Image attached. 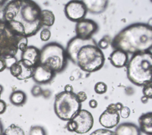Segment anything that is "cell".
<instances>
[{
  "label": "cell",
  "mask_w": 152,
  "mask_h": 135,
  "mask_svg": "<svg viewBox=\"0 0 152 135\" xmlns=\"http://www.w3.org/2000/svg\"><path fill=\"white\" fill-rule=\"evenodd\" d=\"M41 9L33 1H11L5 6L3 21L18 35H35L43 26Z\"/></svg>",
  "instance_id": "obj_1"
},
{
  "label": "cell",
  "mask_w": 152,
  "mask_h": 135,
  "mask_svg": "<svg viewBox=\"0 0 152 135\" xmlns=\"http://www.w3.org/2000/svg\"><path fill=\"white\" fill-rule=\"evenodd\" d=\"M65 51L67 58L86 72L100 70L105 62L103 52L93 38L82 39L75 36L68 42Z\"/></svg>",
  "instance_id": "obj_2"
},
{
  "label": "cell",
  "mask_w": 152,
  "mask_h": 135,
  "mask_svg": "<svg viewBox=\"0 0 152 135\" xmlns=\"http://www.w3.org/2000/svg\"><path fill=\"white\" fill-rule=\"evenodd\" d=\"M112 46L130 54L144 52L151 48V26L145 23H135L122 29L113 39Z\"/></svg>",
  "instance_id": "obj_3"
},
{
  "label": "cell",
  "mask_w": 152,
  "mask_h": 135,
  "mask_svg": "<svg viewBox=\"0 0 152 135\" xmlns=\"http://www.w3.org/2000/svg\"><path fill=\"white\" fill-rule=\"evenodd\" d=\"M126 65L127 77L131 83L143 86L151 81L152 54L150 51L133 54Z\"/></svg>",
  "instance_id": "obj_4"
},
{
  "label": "cell",
  "mask_w": 152,
  "mask_h": 135,
  "mask_svg": "<svg viewBox=\"0 0 152 135\" xmlns=\"http://www.w3.org/2000/svg\"><path fill=\"white\" fill-rule=\"evenodd\" d=\"M27 38L17 34L4 21H0V57H15L18 51L23 52L27 47Z\"/></svg>",
  "instance_id": "obj_5"
},
{
  "label": "cell",
  "mask_w": 152,
  "mask_h": 135,
  "mask_svg": "<svg viewBox=\"0 0 152 135\" xmlns=\"http://www.w3.org/2000/svg\"><path fill=\"white\" fill-rule=\"evenodd\" d=\"M67 58L65 49L60 44L52 42L41 49L40 64L46 66L55 73H60L65 68Z\"/></svg>",
  "instance_id": "obj_6"
},
{
  "label": "cell",
  "mask_w": 152,
  "mask_h": 135,
  "mask_svg": "<svg viewBox=\"0 0 152 135\" xmlns=\"http://www.w3.org/2000/svg\"><path fill=\"white\" fill-rule=\"evenodd\" d=\"M80 103L73 92H61L56 95L54 102V111L58 118L63 121L71 120L80 110Z\"/></svg>",
  "instance_id": "obj_7"
},
{
  "label": "cell",
  "mask_w": 152,
  "mask_h": 135,
  "mask_svg": "<svg viewBox=\"0 0 152 135\" xmlns=\"http://www.w3.org/2000/svg\"><path fill=\"white\" fill-rule=\"evenodd\" d=\"M87 11V10L83 1H71L65 5L64 8L67 18L75 22L84 19Z\"/></svg>",
  "instance_id": "obj_8"
},
{
  "label": "cell",
  "mask_w": 152,
  "mask_h": 135,
  "mask_svg": "<svg viewBox=\"0 0 152 135\" xmlns=\"http://www.w3.org/2000/svg\"><path fill=\"white\" fill-rule=\"evenodd\" d=\"M34 68L30 62L20 59L13 64L9 69L12 76L19 80H24L33 77Z\"/></svg>",
  "instance_id": "obj_9"
},
{
  "label": "cell",
  "mask_w": 152,
  "mask_h": 135,
  "mask_svg": "<svg viewBox=\"0 0 152 135\" xmlns=\"http://www.w3.org/2000/svg\"><path fill=\"white\" fill-rule=\"evenodd\" d=\"M77 126L75 132L78 134H84L88 132L93 127L94 119L92 114L86 109H80L71 119Z\"/></svg>",
  "instance_id": "obj_10"
},
{
  "label": "cell",
  "mask_w": 152,
  "mask_h": 135,
  "mask_svg": "<svg viewBox=\"0 0 152 135\" xmlns=\"http://www.w3.org/2000/svg\"><path fill=\"white\" fill-rule=\"evenodd\" d=\"M100 124L106 128H112L119 123L120 115L115 103L109 104L99 117Z\"/></svg>",
  "instance_id": "obj_11"
},
{
  "label": "cell",
  "mask_w": 152,
  "mask_h": 135,
  "mask_svg": "<svg viewBox=\"0 0 152 135\" xmlns=\"http://www.w3.org/2000/svg\"><path fill=\"white\" fill-rule=\"evenodd\" d=\"M98 30L97 24L90 19H82L77 22L75 33L77 37L82 39L91 38L92 35Z\"/></svg>",
  "instance_id": "obj_12"
},
{
  "label": "cell",
  "mask_w": 152,
  "mask_h": 135,
  "mask_svg": "<svg viewBox=\"0 0 152 135\" xmlns=\"http://www.w3.org/2000/svg\"><path fill=\"white\" fill-rule=\"evenodd\" d=\"M55 73L44 65H38L34 70L33 79L39 84H46L50 82L55 76Z\"/></svg>",
  "instance_id": "obj_13"
},
{
  "label": "cell",
  "mask_w": 152,
  "mask_h": 135,
  "mask_svg": "<svg viewBox=\"0 0 152 135\" xmlns=\"http://www.w3.org/2000/svg\"><path fill=\"white\" fill-rule=\"evenodd\" d=\"M40 51L34 46H27L21 52V59L30 62L35 68L40 64Z\"/></svg>",
  "instance_id": "obj_14"
},
{
  "label": "cell",
  "mask_w": 152,
  "mask_h": 135,
  "mask_svg": "<svg viewBox=\"0 0 152 135\" xmlns=\"http://www.w3.org/2000/svg\"><path fill=\"white\" fill-rule=\"evenodd\" d=\"M108 59L114 67L122 68L127 64L128 55L126 52L122 50L115 49L110 54Z\"/></svg>",
  "instance_id": "obj_15"
},
{
  "label": "cell",
  "mask_w": 152,
  "mask_h": 135,
  "mask_svg": "<svg viewBox=\"0 0 152 135\" xmlns=\"http://www.w3.org/2000/svg\"><path fill=\"white\" fill-rule=\"evenodd\" d=\"M116 135H141L139 127L131 123H124L119 125L115 130Z\"/></svg>",
  "instance_id": "obj_16"
},
{
  "label": "cell",
  "mask_w": 152,
  "mask_h": 135,
  "mask_svg": "<svg viewBox=\"0 0 152 135\" xmlns=\"http://www.w3.org/2000/svg\"><path fill=\"white\" fill-rule=\"evenodd\" d=\"M140 131L147 135H152V112L142 114L138 118Z\"/></svg>",
  "instance_id": "obj_17"
},
{
  "label": "cell",
  "mask_w": 152,
  "mask_h": 135,
  "mask_svg": "<svg viewBox=\"0 0 152 135\" xmlns=\"http://www.w3.org/2000/svg\"><path fill=\"white\" fill-rule=\"evenodd\" d=\"M87 10L93 14H99L103 12L107 7L108 1L105 0L84 1Z\"/></svg>",
  "instance_id": "obj_18"
},
{
  "label": "cell",
  "mask_w": 152,
  "mask_h": 135,
  "mask_svg": "<svg viewBox=\"0 0 152 135\" xmlns=\"http://www.w3.org/2000/svg\"><path fill=\"white\" fill-rule=\"evenodd\" d=\"M10 100L12 104L15 106L23 105L27 100V96L26 93L21 90H16L13 92L10 96Z\"/></svg>",
  "instance_id": "obj_19"
},
{
  "label": "cell",
  "mask_w": 152,
  "mask_h": 135,
  "mask_svg": "<svg viewBox=\"0 0 152 135\" xmlns=\"http://www.w3.org/2000/svg\"><path fill=\"white\" fill-rule=\"evenodd\" d=\"M55 15L52 11L48 10L41 11V20L43 26H52L55 22Z\"/></svg>",
  "instance_id": "obj_20"
},
{
  "label": "cell",
  "mask_w": 152,
  "mask_h": 135,
  "mask_svg": "<svg viewBox=\"0 0 152 135\" xmlns=\"http://www.w3.org/2000/svg\"><path fill=\"white\" fill-rule=\"evenodd\" d=\"M2 135H25V134L20 127L12 124L3 131Z\"/></svg>",
  "instance_id": "obj_21"
},
{
  "label": "cell",
  "mask_w": 152,
  "mask_h": 135,
  "mask_svg": "<svg viewBox=\"0 0 152 135\" xmlns=\"http://www.w3.org/2000/svg\"><path fill=\"white\" fill-rule=\"evenodd\" d=\"M107 89L106 84L103 81H99L94 86V91L97 94H103L106 92Z\"/></svg>",
  "instance_id": "obj_22"
},
{
  "label": "cell",
  "mask_w": 152,
  "mask_h": 135,
  "mask_svg": "<svg viewBox=\"0 0 152 135\" xmlns=\"http://www.w3.org/2000/svg\"><path fill=\"white\" fill-rule=\"evenodd\" d=\"M30 135H47L46 132L43 127L41 126H32L30 128Z\"/></svg>",
  "instance_id": "obj_23"
},
{
  "label": "cell",
  "mask_w": 152,
  "mask_h": 135,
  "mask_svg": "<svg viewBox=\"0 0 152 135\" xmlns=\"http://www.w3.org/2000/svg\"><path fill=\"white\" fill-rule=\"evenodd\" d=\"M110 42V37L109 36H104L99 42L97 46L101 49H106L108 48Z\"/></svg>",
  "instance_id": "obj_24"
},
{
  "label": "cell",
  "mask_w": 152,
  "mask_h": 135,
  "mask_svg": "<svg viewBox=\"0 0 152 135\" xmlns=\"http://www.w3.org/2000/svg\"><path fill=\"white\" fill-rule=\"evenodd\" d=\"M142 93L144 96L148 99L152 98V87H151V81L143 86Z\"/></svg>",
  "instance_id": "obj_25"
},
{
  "label": "cell",
  "mask_w": 152,
  "mask_h": 135,
  "mask_svg": "<svg viewBox=\"0 0 152 135\" xmlns=\"http://www.w3.org/2000/svg\"><path fill=\"white\" fill-rule=\"evenodd\" d=\"M90 135H116L115 131L108 129L100 128L92 132Z\"/></svg>",
  "instance_id": "obj_26"
},
{
  "label": "cell",
  "mask_w": 152,
  "mask_h": 135,
  "mask_svg": "<svg viewBox=\"0 0 152 135\" xmlns=\"http://www.w3.org/2000/svg\"><path fill=\"white\" fill-rule=\"evenodd\" d=\"M50 36H51V33L50 30L48 29H44L40 32V39L42 41L45 42V41L49 40Z\"/></svg>",
  "instance_id": "obj_27"
},
{
  "label": "cell",
  "mask_w": 152,
  "mask_h": 135,
  "mask_svg": "<svg viewBox=\"0 0 152 135\" xmlns=\"http://www.w3.org/2000/svg\"><path fill=\"white\" fill-rule=\"evenodd\" d=\"M8 2V1L6 0H0V21H3L4 20V10Z\"/></svg>",
  "instance_id": "obj_28"
},
{
  "label": "cell",
  "mask_w": 152,
  "mask_h": 135,
  "mask_svg": "<svg viewBox=\"0 0 152 135\" xmlns=\"http://www.w3.org/2000/svg\"><path fill=\"white\" fill-rule=\"evenodd\" d=\"M120 116L123 118H127L131 113L130 109L128 106H123L122 109L119 111Z\"/></svg>",
  "instance_id": "obj_29"
},
{
  "label": "cell",
  "mask_w": 152,
  "mask_h": 135,
  "mask_svg": "<svg viewBox=\"0 0 152 135\" xmlns=\"http://www.w3.org/2000/svg\"><path fill=\"white\" fill-rule=\"evenodd\" d=\"M66 128L69 131L75 132L77 128L75 123L72 120L68 121V123L66 124Z\"/></svg>",
  "instance_id": "obj_30"
},
{
  "label": "cell",
  "mask_w": 152,
  "mask_h": 135,
  "mask_svg": "<svg viewBox=\"0 0 152 135\" xmlns=\"http://www.w3.org/2000/svg\"><path fill=\"white\" fill-rule=\"evenodd\" d=\"M42 92H43V91H42L41 87H40V86H37V85H36V86H34L32 88V89H31V92L32 95L34 96H35V97L39 96L41 95L42 93Z\"/></svg>",
  "instance_id": "obj_31"
},
{
  "label": "cell",
  "mask_w": 152,
  "mask_h": 135,
  "mask_svg": "<svg viewBox=\"0 0 152 135\" xmlns=\"http://www.w3.org/2000/svg\"><path fill=\"white\" fill-rule=\"evenodd\" d=\"M76 96H77V98L78 101L80 103L85 101L87 99V94L84 91H80V92H78L76 94Z\"/></svg>",
  "instance_id": "obj_32"
},
{
  "label": "cell",
  "mask_w": 152,
  "mask_h": 135,
  "mask_svg": "<svg viewBox=\"0 0 152 135\" xmlns=\"http://www.w3.org/2000/svg\"><path fill=\"white\" fill-rule=\"evenodd\" d=\"M17 61V59L15 57H13V58H8V59H5L7 68H10V67Z\"/></svg>",
  "instance_id": "obj_33"
},
{
  "label": "cell",
  "mask_w": 152,
  "mask_h": 135,
  "mask_svg": "<svg viewBox=\"0 0 152 135\" xmlns=\"http://www.w3.org/2000/svg\"><path fill=\"white\" fill-rule=\"evenodd\" d=\"M7 109V104L5 102L0 99V114H4Z\"/></svg>",
  "instance_id": "obj_34"
},
{
  "label": "cell",
  "mask_w": 152,
  "mask_h": 135,
  "mask_svg": "<svg viewBox=\"0 0 152 135\" xmlns=\"http://www.w3.org/2000/svg\"><path fill=\"white\" fill-rule=\"evenodd\" d=\"M7 68V64L5 62V59L0 57V72L3 71Z\"/></svg>",
  "instance_id": "obj_35"
},
{
  "label": "cell",
  "mask_w": 152,
  "mask_h": 135,
  "mask_svg": "<svg viewBox=\"0 0 152 135\" xmlns=\"http://www.w3.org/2000/svg\"><path fill=\"white\" fill-rule=\"evenodd\" d=\"M89 106L90 107H91V108H96L97 106V102L96 100L95 99H91L88 102Z\"/></svg>",
  "instance_id": "obj_36"
},
{
  "label": "cell",
  "mask_w": 152,
  "mask_h": 135,
  "mask_svg": "<svg viewBox=\"0 0 152 135\" xmlns=\"http://www.w3.org/2000/svg\"><path fill=\"white\" fill-rule=\"evenodd\" d=\"M64 91L66 92H73V87L71 84H66L65 86Z\"/></svg>",
  "instance_id": "obj_37"
},
{
  "label": "cell",
  "mask_w": 152,
  "mask_h": 135,
  "mask_svg": "<svg viewBox=\"0 0 152 135\" xmlns=\"http://www.w3.org/2000/svg\"><path fill=\"white\" fill-rule=\"evenodd\" d=\"M115 105H116V109H117V110H118V111H119L122 109V108L124 106L123 105H122L121 102H118V103H115Z\"/></svg>",
  "instance_id": "obj_38"
},
{
  "label": "cell",
  "mask_w": 152,
  "mask_h": 135,
  "mask_svg": "<svg viewBox=\"0 0 152 135\" xmlns=\"http://www.w3.org/2000/svg\"><path fill=\"white\" fill-rule=\"evenodd\" d=\"M148 98H147V97H145V96H143L141 98V102H142V103H146L148 102Z\"/></svg>",
  "instance_id": "obj_39"
},
{
  "label": "cell",
  "mask_w": 152,
  "mask_h": 135,
  "mask_svg": "<svg viewBox=\"0 0 152 135\" xmlns=\"http://www.w3.org/2000/svg\"><path fill=\"white\" fill-rule=\"evenodd\" d=\"M3 127L2 125L1 122L0 121V135H2V133H3Z\"/></svg>",
  "instance_id": "obj_40"
},
{
  "label": "cell",
  "mask_w": 152,
  "mask_h": 135,
  "mask_svg": "<svg viewBox=\"0 0 152 135\" xmlns=\"http://www.w3.org/2000/svg\"><path fill=\"white\" fill-rule=\"evenodd\" d=\"M3 92V87L0 84V98H1V93H2Z\"/></svg>",
  "instance_id": "obj_41"
}]
</instances>
